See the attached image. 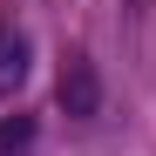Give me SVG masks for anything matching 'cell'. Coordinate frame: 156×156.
<instances>
[{
  "mask_svg": "<svg viewBox=\"0 0 156 156\" xmlns=\"http://www.w3.org/2000/svg\"><path fill=\"white\" fill-rule=\"evenodd\" d=\"M55 95H61L68 115H95V109H102V82H95V61L82 55V48H68V55H61V82H55Z\"/></svg>",
  "mask_w": 156,
  "mask_h": 156,
  "instance_id": "obj_1",
  "label": "cell"
},
{
  "mask_svg": "<svg viewBox=\"0 0 156 156\" xmlns=\"http://www.w3.org/2000/svg\"><path fill=\"white\" fill-rule=\"evenodd\" d=\"M34 115H0V156H27L34 149Z\"/></svg>",
  "mask_w": 156,
  "mask_h": 156,
  "instance_id": "obj_3",
  "label": "cell"
},
{
  "mask_svg": "<svg viewBox=\"0 0 156 156\" xmlns=\"http://www.w3.org/2000/svg\"><path fill=\"white\" fill-rule=\"evenodd\" d=\"M20 82H27V34L0 27V95H14Z\"/></svg>",
  "mask_w": 156,
  "mask_h": 156,
  "instance_id": "obj_2",
  "label": "cell"
}]
</instances>
